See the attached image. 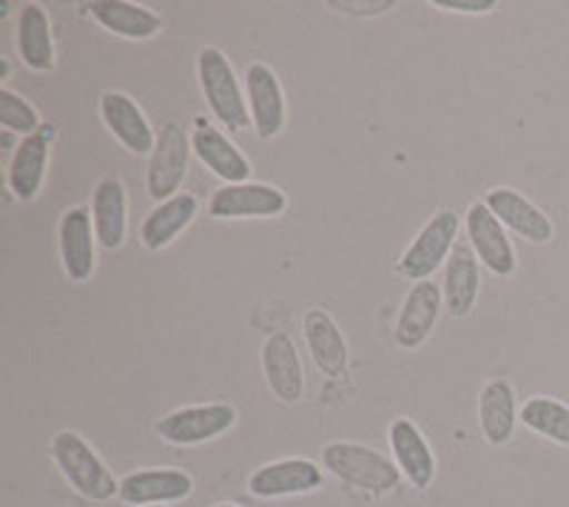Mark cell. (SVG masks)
<instances>
[{
	"mask_svg": "<svg viewBox=\"0 0 569 507\" xmlns=\"http://www.w3.org/2000/svg\"><path fill=\"white\" fill-rule=\"evenodd\" d=\"M197 78H200L202 98L208 109L228 131H242L251 126V111H248V98L242 95V86L231 60L226 52L206 46L197 54Z\"/></svg>",
	"mask_w": 569,
	"mask_h": 507,
	"instance_id": "cell-1",
	"label": "cell"
},
{
	"mask_svg": "<svg viewBox=\"0 0 569 507\" xmlns=\"http://www.w3.org/2000/svg\"><path fill=\"white\" fill-rule=\"evenodd\" d=\"M52 459L63 479L86 499L106 501L120 494V481L78 430H60L54 436Z\"/></svg>",
	"mask_w": 569,
	"mask_h": 507,
	"instance_id": "cell-2",
	"label": "cell"
},
{
	"mask_svg": "<svg viewBox=\"0 0 569 507\" xmlns=\"http://www.w3.org/2000/svg\"><path fill=\"white\" fill-rule=\"evenodd\" d=\"M322 465L337 479L373 496L390 494V490L399 488L401 481L399 465L390 463L388 456L379 454V450L359 443H330L322 450Z\"/></svg>",
	"mask_w": 569,
	"mask_h": 507,
	"instance_id": "cell-3",
	"label": "cell"
},
{
	"mask_svg": "<svg viewBox=\"0 0 569 507\" xmlns=\"http://www.w3.org/2000/svg\"><path fill=\"white\" fill-rule=\"evenodd\" d=\"M461 220L453 209H441L439 215H433V220H427L425 228L416 235V240L401 254V277H408L413 282L430 280L445 266L447 257L453 254V248L459 246V240H456Z\"/></svg>",
	"mask_w": 569,
	"mask_h": 507,
	"instance_id": "cell-4",
	"label": "cell"
},
{
	"mask_svg": "<svg viewBox=\"0 0 569 507\" xmlns=\"http://www.w3.org/2000/svg\"><path fill=\"white\" fill-rule=\"evenodd\" d=\"M191 155H194L191 135H186L177 120H169L157 135V146L149 155V169H146V189L151 200L166 202L180 195Z\"/></svg>",
	"mask_w": 569,
	"mask_h": 507,
	"instance_id": "cell-5",
	"label": "cell"
},
{
	"mask_svg": "<svg viewBox=\"0 0 569 507\" xmlns=\"http://www.w3.org/2000/svg\"><path fill=\"white\" fill-rule=\"evenodd\" d=\"M237 425V410L228 402H206L177 408L154 425L162 443L177 445V448H191V445H206L217 436L228 434Z\"/></svg>",
	"mask_w": 569,
	"mask_h": 507,
	"instance_id": "cell-6",
	"label": "cell"
},
{
	"mask_svg": "<svg viewBox=\"0 0 569 507\" xmlns=\"http://www.w3.org/2000/svg\"><path fill=\"white\" fill-rule=\"evenodd\" d=\"M288 209V197L268 182H237L222 186L208 200V215L213 220H268Z\"/></svg>",
	"mask_w": 569,
	"mask_h": 507,
	"instance_id": "cell-7",
	"label": "cell"
},
{
	"mask_svg": "<svg viewBox=\"0 0 569 507\" xmlns=\"http://www.w3.org/2000/svg\"><path fill=\"white\" fill-rule=\"evenodd\" d=\"M465 226L472 254L479 257L481 266L496 274V277H512L518 268L516 248H512L505 226L487 209V202H472L467 209Z\"/></svg>",
	"mask_w": 569,
	"mask_h": 507,
	"instance_id": "cell-8",
	"label": "cell"
},
{
	"mask_svg": "<svg viewBox=\"0 0 569 507\" xmlns=\"http://www.w3.org/2000/svg\"><path fill=\"white\" fill-rule=\"evenodd\" d=\"M246 98L251 111V126L259 140H273L282 135L288 109L277 72L266 63H251L246 69Z\"/></svg>",
	"mask_w": 569,
	"mask_h": 507,
	"instance_id": "cell-9",
	"label": "cell"
},
{
	"mask_svg": "<svg viewBox=\"0 0 569 507\" xmlns=\"http://www.w3.org/2000/svg\"><path fill=\"white\" fill-rule=\"evenodd\" d=\"M60 242V262L71 282H89L94 277L98 266V235H94V222H91V209L74 206L60 217L58 228Z\"/></svg>",
	"mask_w": 569,
	"mask_h": 507,
	"instance_id": "cell-10",
	"label": "cell"
},
{
	"mask_svg": "<svg viewBox=\"0 0 569 507\" xmlns=\"http://www.w3.org/2000/svg\"><path fill=\"white\" fill-rule=\"evenodd\" d=\"M191 149L194 157L206 166L211 175L226 180V186H237V182L251 180V160L237 149L231 137L220 131L206 118L194 120V131H191Z\"/></svg>",
	"mask_w": 569,
	"mask_h": 507,
	"instance_id": "cell-11",
	"label": "cell"
},
{
	"mask_svg": "<svg viewBox=\"0 0 569 507\" xmlns=\"http://www.w3.org/2000/svg\"><path fill=\"white\" fill-rule=\"evenodd\" d=\"M487 209L498 217V222L505 228H510L512 235H518L521 240H527L530 246H547L556 235L552 220L538 209L536 202L527 200L521 191L507 189V186H498L490 189L485 197Z\"/></svg>",
	"mask_w": 569,
	"mask_h": 507,
	"instance_id": "cell-12",
	"label": "cell"
},
{
	"mask_svg": "<svg viewBox=\"0 0 569 507\" xmlns=\"http://www.w3.org/2000/svg\"><path fill=\"white\" fill-rule=\"evenodd\" d=\"M322 468L311 459L293 456V459H279L253 470L248 479V490L257 499H279V496H302L322 488Z\"/></svg>",
	"mask_w": 569,
	"mask_h": 507,
	"instance_id": "cell-13",
	"label": "cell"
},
{
	"mask_svg": "<svg viewBox=\"0 0 569 507\" xmlns=\"http://www.w3.org/2000/svg\"><path fill=\"white\" fill-rule=\"evenodd\" d=\"M100 118L111 131L117 143L131 155H151L157 146V131L151 129L149 118L126 91H106L100 98Z\"/></svg>",
	"mask_w": 569,
	"mask_h": 507,
	"instance_id": "cell-14",
	"label": "cell"
},
{
	"mask_svg": "<svg viewBox=\"0 0 569 507\" xmlns=\"http://www.w3.org/2000/svg\"><path fill=\"white\" fill-rule=\"evenodd\" d=\"M194 494V479L186 470L160 468L137 470L120 479V499L131 507H160L171 501H182Z\"/></svg>",
	"mask_w": 569,
	"mask_h": 507,
	"instance_id": "cell-15",
	"label": "cell"
},
{
	"mask_svg": "<svg viewBox=\"0 0 569 507\" xmlns=\"http://www.w3.org/2000/svg\"><path fill=\"white\" fill-rule=\"evenodd\" d=\"M91 222L98 246L106 251L123 248L126 235H129V195L120 177L109 175L91 191Z\"/></svg>",
	"mask_w": 569,
	"mask_h": 507,
	"instance_id": "cell-16",
	"label": "cell"
},
{
	"mask_svg": "<svg viewBox=\"0 0 569 507\" xmlns=\"http://www.w3.org/2000/svg\"><path fill=\"white\" fill-rule=\"evenodd\" d=\"M441 308H445L441 288L430 280L416 282L408 297H405L399 319H396V342H399V348L416 351L419 345H425L427 337L433 334L436 322H439Z\"/></svg>",
	"mask_w": 569,
	"mask_h": 507,
	"instance_id": "cell-17",
	"label": "cell"
},
{
	"mask_svg": "<svg viewBox=\"0 0 569 507\" xmlns=\"http://www.w3.org/2000/svg\"><path fill=\"white\" fill-rule=\"evenodd\" d=\"M262 371L273 397L284 405H297L305 394L302 359L288 334H271L262 345Z\"/></svg>",
	"mask_w": 569,
	"mask_h": 507,
	"instance_id": "cell-18",
	"label": "cell"
},
{
	"mask_svg": "<svg viewBox=\"0 0 569 507\" xmlns=\"http://www.w3.org/2000/svg\"><path fill=\"white\" fill-rule=\"evenodd\" d=\"M390 450L399 465V470L410 479V485L419 490L430 488L436 476V456L430 443L425 439L419 425L408 417L393 419L390 425Z\"/></svg>",
	"mask_w": 569,
	"mask_h": 507,
	"instance_id": "cell-19",
	"label": "cell"
},
{
	"mask_svg": "<svg viewBox=\"0 0 569 507\" xmlns=\"http://www.w3.org/2000/svg\"><path fill=\"white\" fill-rule=\"evenodd\" d=\"M52 126H43L38 135L23 137L14 149L12 160H9L7 182L18 200L29 202L38 197L40 186H43L46 166H49V146H52Z\"/></svg>",
	"mask_w": 569,
	"mask_h": 507,
	"instance_id": "cell-20",
	"label": "cell"
},
{
	"mask_svg": "<svg viewBox=\"0 0 569 507\" xmlns=\"http://www.w3.org/2000/svg\"><path fill=\"white\" fill-rule=\"evenodd\" d=\"M479 257L472 254L470 246L459 242L445 262V282H441L445 311L456 319L470 317L476 302H479Z\"/></svg>",
	"mask_w": 569,
	"mask_h": 507,
	"instance_id": "cell-21",
	"label": "cell"
},
{
	"mask_svg": "<svg viewBox=\"0 0 569 507\" xmlns=\"http://www.w3.org/2000/svg\"><path fill=\"white\" fill-rule=\"evenodd\" d=\"M197 215H200V200L194 195H188V191H180V195L166 202H157L140 226L142 246L149 251L169 248L194 222Z\"/></svg>",
	"mask_w": 569,
	"mask_h": 507,
	"instance_id": "cell-22",
	"label": "cell"
},
{
	"mask_svg": "<svg viewBox=\"0 0 569 507\" xmlns=\"http://www.w3.org/2000/svg\"><path fill=\"white\" fill-rule=\"evenodd\" d=\"M86 9L106 32L117 34V38L151 40L162 29L160 14L140 3H129V0H94Z\"/></svg>",
	"mask_w": 569,
	"mask_h": 507,
	"instance_id": "cell-23",
	"label": "cell"
},
{
	"mask_svg": "<svg viewBox=\"0 0 569 507\" xmlns=\"http://www.w3.org/2000/svg\"><path fill=\"white\" fill-rule=\"evenodd\" d=\"M302 328L305 342H308V351H311L317 368H322L328 377H342L345 368H348V342H345L333 317L322 308H311L302 317Z\"/></svg>",
	"mask_w": 569,
	"mask_h": 507,
	"instance_id": "cell-24",
	"label": "cell"
},
{
	"mask_svg": "<svg viewBox=\"0 0 569 507\" xmlns=\"http://www.w3.org/2000/svg\"><path fill=\"white\" fill-rule=\"evenodd\" d=\"M18 52L32 72L54 69V38L49 14L40 3H23L18 12Z\"/></svg>",
	"mask_w": 569,
	"mask_h": 507,
	"instance_id": "cell-25",
	"label": "cell"
},
{
	"mask_svg": "<svg viewBox=\"0 0 569 507\" xmlns=\"http://www.w3.org/2000/svg\"><path fill=\"white\" fill-rule=\"evenodd\" d=\"M479 422L481 434L490 445H507L516 434L518 408L516 390L507 379H490L479 397Z\"/></svg>",
	"mask_w": 569,
	"mask_h": 507,
	"instance_id": "cell-26",
	"label": "cell"
},
{
	"mask_svg": "<svg viewBox=\"0 0 569 507\" xmlns=\"http://www.w3.org/2000/svg\"><path fill=\"white\" fill-rule=\"evenodd\" d=\"M518 419L532 430V434L550 439V443L569 448V405L552 397H532L521 405Z\"/></svg>",
	"mask_w": 569,
	"mask_h": 507,
	"instance_id": "cell-27",
	"label": "cell"
},
{
	"mask_svg": "<svg viewBox=\"0 0 569 507\" xmlns=\"http://www.w3.org/2000/svg\"><path fill=\"white\" fill-rule=\"evenodd\" d=\"M0 123L9 135H20V137H29V135H38L43 129V120H40L38 109L29 103L27 98H20L18 91L12 89H0Z\"/></svg>",
	"mask_w": 569,
	"mask_h": 507,
	"instance_id": "cell-28",
	"label": "cell"
},
{
	"mask_svg": "<svg viewBox=\"0 0 569 507\" xmlns=\"http://www.w3.org/2000/svg\"><path fill=\"white\" fill-rule=\"evenodd\" d=\"M445 12H461V14H487L496 9L492 0H439L436 3Z\"/></svg>",
	"mask_w": 569,
	"mask_h": 507,
	"instance_id": "cell-29",
	"label": "cell"
},
{
	"mask_svg": "<svg viewBox=\"0 0 569 507\" xmlns=\"http://www.w3.org/2000/svg\"><path fill=\"white\" fill-rule=\"evenodd\" d=\"M339 12H353V14H382L393 9V0H376V3H330Z\"/></svg>",
	"mask_w": 569,
	"mask_h": 507,
	"instance_id": "cell-30",
	"label": "cell"
},
{
	"mask_svg": "<svg viewBox=\"0 0 569 507\" xmlns=\"http://www.w3.org/2000/svg\"><path fill=\"white\" fill-rule=\"evenodd\" d=\"M213 507H240V505H231V501H222V505H213Z\"/></svg>",
	"mask_w": 569,
	"mask_h": 507,
	"instance_id": "cell-31",
	"label": "cell"
},
{
	"mask_svg": "<svg viewBox=\"0 0 569 507\" xmlns=\"http://www.w3.org/2000/svg\"><path fill=\"white\" fill-rule=\"evenodd\" d=\"M160 507H166V505H160Z\"/></svg>",
	"mask_w": 569,
	"mask_h": 507,
	"instance_id": "cell-32",
	"label": "cell"
}]
</instances>
